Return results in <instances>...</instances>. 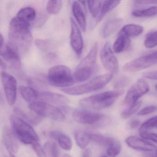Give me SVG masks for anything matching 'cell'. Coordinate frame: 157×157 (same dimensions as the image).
Returning <instances> with one entry per match:
<instances>
[{"mask_svg":"<svg viewBox=\"0 0 157 157\" xmlns=\"http://www.w3.org/2000/svg\"><path fill=\"white\" fill-rule=\"evenodd\" d=\"M9 45L18 52H27L32 44L33 35L31 24L18 17L13 18L9 31Z\"/></svg>","mask_w":157,"mask_h":157,"instance_id":"cell-1","label":"cell"},{"mask_svg":"<svg viewBox=\"0 0 157 157\" xmlns=\"http://www.w3.org/2000/svg\"><path fill=\"white\" fill-rule=\"evenodd\" d=\"M122 90L104 92L80 100L79 105L84 109L100 110L108 108L122 95Z\"/></svg>","mask_w":157,"mask_h":157,"instance_id":"cell-2","label":"cell"},{"mask_svg":"<svg viewBox=\"0 0 157 157\" xmlns=\"http://www.w3.org/2000/svg\"><path fill=\"white\" fill-rule=\"evenodd\" d=\"M13 131L16 137L25 144L33 145L39 142V137L31 125L15 115L10 117Z\"/></svg>","mask_w":157,"mask_h":157,"instance_id":"cell-3","label":"cell"},{"mask_svg":"<svg viewBox=\"0 0 157 157\" xmlns=\"http://www.w3.org/2000/svg\"><path fill=\"white\" fill-rule=\"evenodd\" d=\"M113 78L112 73L103 74L94 78L84 84L65 88L61 91L69 95H82L102 89L111 82Z\"/></svg>","mask_w":157,"mask_h":157,"instance_id":"cell-4","label":"cell"},{"mask_svg":"<svg viewBox=\"0 0 157 157\" xmlns=\"http://www.w3.org/2000/svg\"><path fill=\"white\" fill-rule=\"evenodd\" d=\"M98 50V44L96 42L88 55L76 67L74 74L75 81L81 82L90 78L95 68Z\"/></svg>","mask_w":157,"mask_h":157,"instance_id":"cell-5","label":"cell"},{"mask_svg":"<svg viewBox=\"0 0 157 157\" xmlns=\"http://www.w3.org/2000/svg\"><path fill=\"white\" fill-rule=\"evenodd\" d=\"M48 80L50 85L59 88H65L75 83V79L68 67L57 65L51 67L48 71Z\"/></svg>","mask_w":157,"mask_h":157,"instance_id":"cell-6","label":"cell"},{"mask_svg":"<svg viewBox=\"0 0 157 157\" xmlns=\"http://www.w3.org/2000/svg\"><path fill=\"white\" fill-rule=\"evenodd\" d=\"M28 107L33 113L41 117H48L57 121L65 119V115L60 109L45 102L37 101L30 104Z\"/></svg>","mask_w":157,"mask_h":157,"instance_id":"cell-7","label":"cell"},{"mask_svg":"<svg viewBox=\"0 0 157 157\" xmlns=\"http://www.w3.org/2000/svg\"><path fill=\"white\" fill-rule=\"evenodd\" d=\"M149 90L150 86L147 82L143 79H140L127 93L124 99L125 104L128 108L133 107L138 102L139 99Z\"/></svg>","mask_w":157,"mask_h":157,"instance_id":"cell-8","label":"cell"},{"mask_svg":"<svg viewBox=\"0 0 157 157\" xmlns=\"http://www.w3.org/2000/svg\"><path fill=\"white\" fill-rule=\"evenodd\" d=\"M1 79L6 100L10 105H13L17 98V81L13 76L5 71H2Z\"/></svg>","mask_w":157,"mask_h":157,"instance_id":"cell-9","label":"cell"},{"mask_svg":"<svg viewBox=\"0 0 157 157\" xmlns=\"http://www.w3.org/2000/svg\"><path fill=\"white\" fill-rule=\"evenodd\" d=\"M113 52L110 43H106L100 53V58L103 66L113 74L117 73L119 67L118 60Z\"/></svg>","mask_w":157,"mask_h":157,"instance_id":"cell-10","label":"cell"},{"mask_svg":"<svg viewBox=\"0 0 157 157\" xmlns=\"http://www.w3.org/2000/svg\"><path fill=\"white\" fill-rule=\"evenodd\" d=\"M156 64L157 61L150 54L127 62L123 66V70L126 72H136L150 67Z\"/></svg>","mask_w":157,"mask_h":157,"instance_id":"cell-11","label":"cell"},{"mask_svg":"<svg viewBox=\"0 0 157 157\" xmlns=\"http://www.w3.org/2000/svg\"><path fill=\"white\" fill-rule=\"evenodd\" d=\"M72 117L75 121L83 124H97L104 118V115L87 109L76 110L72 113Z\"/></svg>","mask_w":157,"mask_h":157,"instance_id":"cell-12","label":"cell"},{"mask_svg":"<svg viewBox=\"0 0 157 157\" xmlns=\"http://www.w3.org/2000/svg\"><path fill=\"white\" fill-rule=\"evenodd\" d=\"M0 55L3 60L17 70L21 69V63L19 53L9 44H4L0 47Z\"/></svg>","mask_w":157,"mask_h":157,"instance_id":"cell-13","label":"cell"},{"mask_svg":"<svg viewBox=\"0 0 157 157\" xmlns=\"http://www.w3.org/2000/svg\"><path fill=\"white\" fill-rule=\"evenodd\" d=\"M70 42L72 49L78 56L81 55L83 48V40L78 26L72 18L71 19Z\"/></svg>","mask_w":157,"mask_h":157,"instance_id":"cell-14","label":"cell"},{"mask_svg":"<svg viewBox=\"0 0 157 157\" xmlns=\"http://www.w3.org/2000/svg\"><path fill=\"white\" fill-rule=\"evenodd\" d=\"M125 142L131 148L141 151L149 152L153 151L157 148L153 144L136 136H130L127 138Z\"/></svg>","mask_w":157,"mask_h":157,"instance_id":"cell-15","label":"cell"},{"mask_svg":"<svg viewBox=\"0 0 157 157\" xmlns=\"http://www.w3.org/2000/svg\"><path fill=\"white\" fill-rule=\"evenodd\" d=\"M2 136L3 144L9 151L16 153L19 150V144L13 131L9 127L5 126L3 128Z\"/></svg>","mask_w":157,"mask_h":157,"instance_id":"cell-16","label":"cell"},{"mask_svg":"<svg viewBox=\"0 0 157 157\" xmlns=\"http://www.w3.org/2000/svg\"><path fill=\"white\" fill-rule=\"evenodd\" d=\"M38 100L50 104L64 105L69 103V100L62 94L51 92H42L39 93Z\"/></svg>","mask_w":157,"mask_h":157,"instance_id":"cell-17","label":"cell"},{"mask_svg":"<svg viewBox=\"0 0 157 157\" xmlns=\"http://www.w3.org/2000/svg\"><path fill=\"white\" fill-rule=\"evenodd\" d=\"M13 112L15 115L31 125H37L41 123L43 119L42 117L36 114L35 113L33 114L25 112L18 107L14 108Z\"/></svg>","mask_w":157,"mask_h":157,"instance_id":"cell-18","label":"cell"},{"mask_svg":"<svg viewBox=\"0 0 157 157\" xmlns=\"http://www.w3.org/2000/svg\"><path fill=\"white\" fill-rule=\"evenodd\" d=\"M130 43L129 37L120 31L113 45V51L116 54L122 53L128 48Z\"/></svg>","mask_w":157,"mask_h":157,"instance_id":"cell-19","label":"cell"},{"mask_svg":"<svg viewBox=\"0 0 157 157\" xmlns=\"http://www.w3.org/2000/svg\"><path fill=\"white\" fill-rule=\"evenodd\" d=\"M123 20L120 19H113L108 20L103 27L102 34L104 38L109 37L114 33L123 23Z\"/></svg>","mask_w":157,"mask_h":157,"instance_id":"cell-20","label":"cell"},{"mask_svg":"<svg viewBox=\"0 0 157 157\" xmlns=\"http://www.w3.org/2000/svg\"><path fill=\"white\" fill-rule=\"evenodd\" d=\"M72 11L74 17L78 22V25L82 31L83 32H85L87 27L86 18L79 2L77 1L73 2Z\"/></svg>","mask_w":157,"mask_h":157,"instance_id":"cell-21","label":"cell"},{"mask_svg":"<svg viewBox=\"0 0 157 157\" xmlns=\"http://www.w3.org/2000/svg\"><path fill=\"white\" fill-rule=\"evenodd\" d=\"M19 90L24 100L30 104L37 101L39 93L30 86H21Z\"/></svg>","mask_w":157,"mask_h":157,"instance_id":"cell-22","label":"cell"},{"mask_svg":"<svg viewBox=\"0 0 157 157\" xmlns=\"http://www.w3.org/2000/svg\"><path fill=\"white\" fill-rule=\"evenodd\" d=\"M120 1H103L99 17L97 19V23L102 20L105 16L109 12L113 10L120 4Z\"/></svg>","mask_w":157,"mask_h":157,"instance_id":"cell-23","label":"cell"},{"mask_svg":"<svg viewBox=\"0 0 157 157\" xmlns=\"http://www.w3.org/2000/svg\"><path fill=\"white\" fill-rule=\"evenodd\" d=\"M144 31L142 26L136 24H128L124 25L121 30L128 37H134L139 36Z\"/></svg>","mask_w":157,"mask_h":157,"instance_id":"cell-24","label":"cell"},{"mask_svg":"<svg viewBox=\"0 0 157 157\" xmlns=\"http://www.w3.org/2000/svg\"><path fill=\"white\" fill-rule=\"evenodd\" d=\"M16 17L30 23L35 19L36 12L32 7H25L19 10Z\"/></svg>","mask_w":157,"mask_h":157,"instance_id":"cell-25","label":"cell"},{"mask_svg":"<svg viewBox=\"0 0 157 157\" xmlns=\"http://www.w3.org/2000/svg\"><path fill=\"white\" fill-rule=\"evenodd\" d=\"M74 138L77 145L81 149H85L91 141L90 134L82 131L74 133Z\"/></svg>","mask_w":157,"mask_h":157,"instance_id":"cell-26","label":"cell"},{"mask_svg":"<svg viewBox=\"0 0 157 157\" xmlns=\"http://www.w3.org/2000/svg\"><path fill=\"white\" fill-rule=\"evenodd\" d=\"M91 141H93L98 145L109 147L116 140L115 139L97 134H90Z\"/></svg>","mask_w":157,"mask_h":157,"instance_id":"cell-27","label":"cell"},{"mask_svg":"<svg viewBox=\"0 0 157 157\" xmlns=\"http://www.w3.org/2000/svg\"><path fill=\"white\" fill-rule=\"evenodd\" d=\"M157 15V6L150 7L143 10H136L132 13V15L138 18L152 17Z\"/></svg>","mask_w":157,"mask_h":157,"instance_id":"cell-28","label":"cell"},{"mask_svg":"<svg viewBox=\"0 0 157 157\" xmlns=\"http://www.w3.org/2000/svg\"><path fill=\"white\" fill-rule=\"evenodd\" d=\"M102 1H89L87 2L89 10L94 18L99 17L102 5Z\"/></svg>","mask_w":157,"mask_h":157,"instance_id":"cell-29","label":"cell"},{"mask_svg":"<svg viewBox=\"0 0 157 157\" xmlns=\"http://www.w3.org/2000/svg\"><path fill=\"white\" fill-rule=\"evenodd\" d=\"M56 141L61 148L67 151H70L72 148V142L69 137L61 132Z\"/></svg>","mask_w":157,"mask_h":157,"instance_id":"cell-30","label":"cell"},{"mask_svg":"<svg viewBox=\"0 0 157 157\" xmlns=\"http://www.w3.org/2000/svg\"><path fill=\"white\" fill-rule=\"evenodd\" d=\"M62 7L61 1H49L47 4L46 10L49 14H57L59 13Z\"/></svg>","mask_w":157,"mask_h":157,"instance_id":"cell-31","label":"cell"},{"mask_svg":"<svg viewBox=\"0 0 157 157\" xmlns=\"http://www.w3.org/2000/svg\"><path fill=\"white\" fill-rule=\"evenodd\" d=\"M44 150L45 151L47 157L48 155L49 157H59V151L57 145L55 142L47 141L44 145Z\"/></svg>","mask_w":157,"mask_h":157,"instance_id":"cell-32","label":"cell"},{"mask_svg":"<svg viewBox=\"0 0 157 157\" xmlns=\"http://www.w3.org/2000/svg\"><path fill=\"white\" fill-rule=\"evenodd\" d=\"M144 45L147 48H151L157 46V31H152L147 34L144 40Z\"/></svg>","mask_w":157,"mask_h":157,"instance_id":"cell-33","label":"cell"},{"mask_svg":"<svg viewBox=\"0 0 157 157\" xmlns=\"http://www.w3.org/2000/svg\"><path fill=\"white\" fill-rule=\"evenodd\" d=\"M157 125V116L148 119L143 123L139 128V133L147 132L149 129H152Z\"/></svg>","mask_w":157,"mask_h":157,"instance_id":"cell-34","label":"cell"},{"mask_svg":"<svg viewBox=\"0 0 157 157\" xmlns=\"http://www.w3.org/2000/svg\"><path fill=\"white\" fill-rule=\"evenodd\" d=\"M122 150V146L119 141L115 140L114 142L108 147L107 153L110 157H116Z\"/></svg>","mask_w":157,"mask_h":157,"instance_id":"cell-35","label":"cell"},{"mask_svg":"<svg viewBox=\"0 0 157 157\" xmlns=\"http://www.w3.org/2000/svg\"><path fill=\"white\" fill-rule=\"evenodd\" d=\"M141 101L138 102L133 107L128 108V109L123 111L121 113V116L124 119H127L138 111L142 105Z\"/></svg>","mask_w":157,"mask_h":157,"instance_id":"cell-36","label":"cell"},{"mask_svg":"<svg viewBox=\"0 0 157 157\" xmlns=\"http://www.w3.org/2000/svg\"><path fill=\"white\" fill-rule=\"evenodd\" d=\"M34 151L38 157H47L45 151L38 142H35L32 145Z\"/></svg>","mask_w":157,"mask_h":157,"instance_id":"cell-37","label":"cell"},{"mask_svg":"<svg viewBox=\"0 0 157 157\" xmlns=\"http://www.w3.org/2000/svg\"><path fill=\"white\" fill-rule=\"evenodd\" d=\"M157 110V106L155 105H149L144 107L142 109L139 111L137 113V115L139 116H141L147 115L149 114L152 113L156 112Z\"/></svg>","mask_w":157,"mask_h":157,"instance_id":"cell-38","label":"cell"},{"mask_svg":"<svg viewBox=\"0 0 157 157\" xmlns=\"http://www.w3.org/2000/svg\"><path fill=\"white\" fill-rule=\"evenodd\" d=\"M140 136L144 139L149 140L157 143V134L155 133L147 132H140Z\"/></svg>","mask_w":157,"mask_h":157,"instance_id":"cell-39","label":"cell"},{"mask_svg":"<svg viewBox=\"0 0 157 157\" xmlns=\"http://www.w3.org/2000/svg\"><path fill=\"white\" fill-rule=\"evenodd\" d=\"M36 47L42 51H44L48 49L49 43L47 40H42V39H37L35 41Z\"/></svg>","mask_w":157,"mask_h":157,"instance_id":"cell-40","label":"cell"},{"mask_svg":"<svg viewBox=\"0 0 157 157\" xmlns=\"http://www.w3.org/2000/svg\"><path fill=\"white\" fill-rule=\"evenodd\" d=\"M143 76L144 78L148 79L157 80V71L144 72Z\"/></svg>","mask_w":157,"mask_h":157,"instance_id":"cell-41","label":"cell"},{"mask_svg":"<svg viewBox=\"0 0 157 157\" xmlns=\"http://www.w3.org/2000/svg\"><path fill=\"white\" fill-rule=\"evenodd\" d=\"M135 2L138 4H141V5H143V4H157V1H155V0H147V1H135Z\"/></svg>","mask_w":157,"mask_h":157,"instance_id":"cell-42","label":"cell"},{"mask_svg":"<svg viewBox=\"0 0 157 157\" xmlns=\"http://www.w3.org/2000/svg\"><path fill=\"white\" fill-rule=\"evenodd\" d=\"M140 124V122L137 119H134V120H132L129 123V126L131 128H136L139 126Z\"/></svg>","mask_w":157,"mask_h":157,"instance_id":"cell-43","label":"cell"},{"mask_svg":"<svg viewBox=\"0 0 157 157\" xmlns=\"http://www.w3.org/2000/svg\"><path fill=\"white\" fill-rule=\"evenodd\" d=\"M152 151H149V152L145 153L144 155L146 157H157V148L153 151V152Z\"/></svg>","mask_w":157,"mask_h":157,"instance_id":"cell-44","label":"cell"},{"mask_svg":"<svg viewBox=\"0 0 157 157\" xmlns=\"http://www.w3.org/2000/svg\"><path fill=\"white\" fill-rule=\"evenodd\" d=\"M82 157H91V151L90 149H85L82 153Z\"/></svg>","mask_w":157,"mask_h":157,"instance_id":"cell-45","label":"cell"},{"mask_svg":"<svg viewBox=\"0 0 157 157\" xmlns=\"http://www.w3.org/2000/svg\"><path fill=\"white\" fill-rule=\"evenodd\" d=\"M0 66H1V69L2 70V71H4L6 70L7 66L4 60H2V58L0 59Z\"/></svg>","mask_w":157,"mask_h":157,"instance_id":"cell-46","label":"cell"},{"mask_svg":"<svg viewBox=\"0 0 157 157\" xmlns=\"http://www.w3.org/2000/svg\"><path fill=\"white\" fill-rule=\"evenodd\" d=\"M4 44V39H3L2 34H1V36H0V45H1V46L0 47H2V46H3Z\"/></svg>","mask_w":157,"mask_h":157,"instance_id":"cell-47","label":"cell"},{"mask_svg":"<svg viewBox=\"0 0 157 157\" xmlns=\"http://www.w3.org/2000/svg\"><path fill=\"white\" fill-rule=\"evenodd\" d=\"M6 157H15L13 155V153L9 151V155Z\"/></svg>","mask_w":157,"mask_h":157,"instance_id":"cell-48","label":"cell"},{"mask_svg":"<svg viewBox=\"0 0 157 157\" xmlns=\"http://www.w3.org/2000/svg\"><path fill=\"white\" fill-rule=\"evenodd\" d=\"M63 157H72L71 155H70L69 154H64L63 155Z\"/></svg>","mask_w":157,"mask_h":157,"instance_id":"cell-49","label":"cell"},{"mask_svg":"<svg viewBox=\"0 0 157 157\" xmlns=\"http://www.w3.org/2000/svg\"><path fill=\"white\" fill-rule=\"evenodd\" d=\"M155 89H156V90L157 91V84L155 85Z\"/></svg>","mask_w":157,"mask_h":157,"instance_id":"cell-50","label":"cell"},{"mask_svg":"<svg viewBox=\"0 0 157 157\" xmlns=\"http://www.w3.org/2000/svg\"><path fill=\"white\" fill-rule=\"evenodd\" d=\"M101 157H107L106 156H105V155H104V156H101Z\"/></svg>","mask_w":157,"mask_h":157,"instance_id":"cell-51","label":"cell"},{"mask_svg":"<svg viewBox=\"0 0 157 157\" xmlns=\"http://www.w3.org/2000/svg\"><path fill=\"white\" fill-rule=\"evenodd\" d=\"M156 128H157V126H156Z\"/></svg>","mask_w":157,"mask_h":157,"instance_id":"cell-52","label":"cell"}]
</instances>
